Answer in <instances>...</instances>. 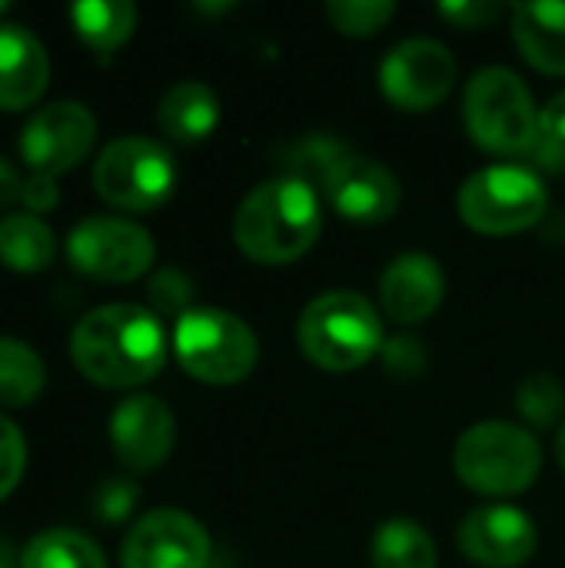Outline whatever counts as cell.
Returning <instances> with one entry per match:
<instances>
[{"label": "cell", "instance_id": "24", "mask_svg": "<svg viewBox=\"0 0 565 568\" xmlns=\"http://www.w3.org/2000/svg\"><path fill=\"white\" fill-rule=\"evenodd\" d=\"M43 389V363L40 356L10 336H0V406L17 409L40 396Z\"/></svg>", "mask_w": 565, "mask_h": 568}, {"label": "cell", "instance_id": "23", "mask_svg": "<svg viewBox=\"0 0 565 568\" xmlns=\"http://www.w3.org/2000/svg\"><path fill=\"white\" fill-rule=\"evenodd\" d=\"M20 568H107V559L93 539L77 529H47L27 542Z\"/></svg>", "mask_w": 565, "mask_h": 568}, {"label": "cell", "instance_id": "28", "mask_svg": "<svg viewBox=\"0 0 565 568\" xmlns=\"http://www.w3.org/2000/svg\"><path fill=\"white\" fill-rule=\"evenodd\" d=\"M23 466H27V443L20 429L0 416V503L17 489Z\"/></svg>", "mask_w": 565, "mask_h": 568}, {"label": "cell", "instance_id": "21", "mask_svg": "<svg viewBox=\"0 0 565 568\" xmlns=\"http://www.w3.org/2000/svg\"><path fill=\"white\" fill-rule=\"evenodd\" d=\"M70 23L90 50L113 53L130 40L137 27V7L130 0H80L70 7Z\"/></svg>", "mask_w": 565, "mask_h": 568}, {"label": "cell", "instance_id": "32", "mask_svg": "<svg viewBox=\"0 0 565 568\" xmlns=\"http://www.w3.org/2000/svg\"><path fill=\"white\" fill-rule=\"evenodd\" d=\"M20 203H23L33 216L53 210V206H57V183H53V176L30 173V176L23 180V196H20Z\"/></svg>", "mask_w": 565, "mask_h": 568}, {"label": "cell", "instance_id": "29", "mask_svg": "<svg viewBox=\"0 0 565 568\" xmlns=\"http://www.w3.org/2000/svg\"><path fill=\"white\" fill-rule=\"evenodd\" d=\"M140 499V486L130 483V479H107L97 496H93V513L103 519V523H120L133 513Z\"/></svg>", "mask_w": 565, "mask_h": 568}, {"label": "cell", "instance_id": "2", "mask_svg": "<svg viewBox=\"0 0 565 568\" xmlns=\"http://www.w3.org/2000/svg\"><path fill=\"white\" fill-rule=\"evenodd\" d=\"M323 230L320 196L310 183L276 176L256 183L236 206L233 240L236 246L266 266L300 260Z\"/></svg>", "mask_w": 565, "mask_h": 568}, {"label": "cell", "instance_id": "17", "mask_svg": "<svg viewBox=\"0 0 565 568\" xmlns=\"http://www.w3.org/2000/svg\"><path fill=\"white\" fill-rule=\"evenodd\" d=\"M50 77L43 43L17 23H0V110L33 106Z\"/></svg>", "mask_w": 565, "mask_h": 568}, {"label": "cell", "instance_id": "13", "mask_svg": "<svg viewBox=\"0 0 565 568\" xmlns=\"http://www.w3.org/2000/svg\"><path fill=\"white\" fill-rule=\"evenodd\" d=\"M460 549L473 566L483 568H519L526 566L539 546L536 523L509 506V503H486L476 506L460 523Z\"/></svg>", "mask_w": 565, "mask_h": 568}, {"label": "cell", "instance_id": "37", "mask_svg": "<svg viewBox=\"0 0 565 568\" xmlns=\"http://www.w3.org/2000/svg\"><path fill=\"white\" fill-rule=\"evenodd\" d=\"M3 10H7V3H0V13H3Z\"/></svg>", "mask_w": 565, "mask_h": 568}, {"label": "cell", "instance_id": "31", "mask_svg": "<svg viewBox=\"0 0 565 568\" xmlns=\"http://www.w3.org/2000/svg\"><path fill=\"white\" fill-rule=\"evenodd\" d=\"M539 143L565 153V90L539 110Z\"/></svg>", "mask_w": 565, "mask_h": 568}, {"label": "cell", "instance_id": "15", "mask_svg": "<svg viewBox=\"0 0 565 568\" xmlns=\"http://www.w3.org/2000/svg\"><path fill=\"white\" fill-rule=\"evenodd\" d=\"M110 443L117 459L133 469L147 473L167 463L176 443V419L170 406L157 396H130L113 409L110 419Z\"/></svg>", "mask_w": 565, "mask_h": 568}, {"label": "cell", "instance_id": "27", "mask_svg": "<svg viewBox=\"0 0 565 568\" xmlns=\"http://www.w3.org/2000/svg\"><path fill=\"white\" fill-rule=\"evenodd\" d=\"M190 293H193V283L186 280V273H180L173 266L160 270L150 280V303L157 306V313H167V316H176L180 320L186 313Z\"/></svg>", "mask_w": 565, "mask_h": 568}, {"label": "cell", "instance_id": "16", "mask_svg": "<svg viewBox=\"0 0 565 568\" xmlns=\"http://www.w3.org/2000/svg\"><path fill=\"white\" fill-rule=\"evenodd\" d=\"M446 293L443 266L430 253H400L380 276V303L396 323H423L430 320Z\"/></svg>", "mask_w": 565, "mask_h": 568}, {"label": "cell", "instance_id": "25", "mask_svg": "<svg viewBox=\"0 0 565 568\" xmlns=\"http://www.w3.org/2000/svg\"><path fill=\"white\" fill-rule=\"evenodd\" d=\"M396 13L393 0H330L326 17L333 20L336 30L353 33V37H370L383 30Z\"/></svg>", "mask_w": 565, "mask_h": 568}, {"label": "cell", "instance_id": "6", "mask_svg": "<svg viewBox=\"0 0 565 568\" xmlns=\"http://www.w3.org/2000/svg\"><path fill=\"white\" fill-rule=\"evenodd\" d=\"M549 206V190L536 170L516 163H496L476 170L456 196V210L466 226L486 236H509L536 226Z\"/></svg>", "mask_w": 565, "mask_h": 568}, {"label": "cell", "instance_id": "22", "mask_svg": "<svg viewBox=\"0 0 565 568\" xmlns=\"http://www.w3.org/2000/svg\"><path fill=\"white\" fill-rule=\"evenodd\" d=\"M373 568H436V542L416 519H386L370 542Z\"/></svg>", "mask_w": 565, "mask_h": 568}, {"label": "cell", "instance_id": "14", "mask_svg": "<svg viewBox=\"0 0 565 568\" xmlns=\"http://www.w3.org/2000/svg\"><path fill=\"white\" fill-rule=\"evenodd\" d=\"M326 203L353 223H383L400 210L403 190L390 166L363 153H343L323 176Z\"/></svg>", "mask_w": 565, "mask_h": 568}, {"label": "cell", "instance_id": "3", "mask_svg": "<svg viewBox=\"0 0 565 568\" xmlns=\"http://www.w3.org/2000/svg\"><path fill=\"white\" fill-rule=\"evenodd\" d=\"M296 343L310 363L326 373H350L370 363L383 346L376 306L356 290L320 293L296 320Z\"/></svg>", "mask_w": 565, "mask_h": 568}, {"label": "cell", "instance_id": "4", "mask_svg": "<svg viewBox=\"0 0 565 568\" xmlns=\"http://www.w3.org/2000/svg\"><path fill=\"white\" fill-rule=\"evenodd\" d=\"M453 469L483 496H516L536 483L543 449L533 429L506 419H483L456 439Z\"/></svg>", "mask_w": 565, "mask_h": 568}, {"label": "cell", "instance_id": "5", "mask_svg": "<svg viewBox=\"0 0 565 568\" xmlns=\"http://www.w3.org/2000/svg\"><path fill=\"white\" fill-rule=\"evenodd\" d=\"M463 120L470 136L503 156H526L539 140V110L526 80L509 67H483L463 93Z\"/></svg>", "mask_w": 565, "mask_h": 568}, {"label": "cell", "instance_id": "8", "mask_svg": "<svg viewBox=\"0 0 565 568\" xmlns=\"http://www.w3.org/2000/svg\"><path fill=\"white\" fill-rule=\"evenodd\" d=\"M93 186L117 210H157L176 186L173 153L150 136H120L100 150L93 163Z\"/></svg>", "mask_w": 565, "mask_h": 568}, {"label": "cell", "instance_id": "20", "mask_svg": "<svg viewBox=\"0 0 565 568\" xmlns=\"http://www.w3.org/2000/svg\"><path fill=\"white\" fill-rule=\"evenodd\" d=\"M53 230L33 213H10L0 220V263L13 273H40L53 263Z\"/></svg>", "mask_w": 565, "mask_h": 568}, {"label": "cell", "instance_id": "35", "mask_svg": "<svg viewBox=\"0 0 565 568\" xmlns=\"http://www.w3.org/2000/svg\"><path fill=\"white\" fill-rule=\"evenodd\" d=\"M0 568H20V556L13 552L7 539H0Z\"/></svg>", "mask_w": 565, "mask_h": 568}, {"label": "cell", "instance_id": "34", "mask_svg": "<svg viewBox=\"0 0 565 568\" xmlns=\"http://www.w3.org/2000/svg\"><path fill=\"white\" fill-rule=\"evenodd\" d=\"M23 180H27V176H20L17 166H13L10 160L0 156V210L20 203V196H23Z\"/></svg>", "mask_w": 565, "mask_h": 568}, {"label": "cell", "instance_id": "19", "mask_svg": "<svg viewBox=\"0 0 565 568\" xmlns=\"http://www.w3.org/2000/svg\"><path fill=\"white\" fill-rule=\"evenodd\" d=\"M157 120L170 140L200 143L220 123V97L203 80H180L163 93Z\"/></svg>", "mask_w": 565, "mask_h": 568}, {"label": "cell", "instance_id": "12", "mask_svg": "<svg viewBox=\"0 0 565 568\" xmlns=\"http://www.w3.org/2000/svg\"><path fill=\"white\" fill-rule=\"evenodd\" d=\"M210 536L180 509H153L137 519L120 549V568H206Z\"/></svg>", "mask_w": 565, "mask_h": 568}, {"label": "cell", "instance_id": "18", "mask_svg": "<svg viewBox=\"0 0 565 568\" xmlns=\"http://www.w3.org/2000/svg\"><path fill=\"white\" fill-rule=\"evenodd\" d=\"M513 40L536 70L565 73V0L516 3Z\"/></svg>", "mask_w": 565, "mask_h": 568}, {"label": "cell", "instance_id": "1", "mask_svg": "<svg viewBox=\"0 0 565 568\" xmlns=\"http://www.w3.org/2000/svg\"><path fill=\"white\" fill-rule=\"evenodd\" d=\"M73 366L97 386L133 389L167 363V333L157 313L137 303L90 310L70 333Z\"/></svg>", "mask_w": 565, "mask_h": 568}, {"label": "cell", "instance_id": "9", "mask_svg": "<svg viewBox=\"0 0 565 568\" xmlns=\"http://www.w3.org/2000/svg\"><path fill=\"white\" fill-rule=\"evenodd\" d=\"M67 256L77 273L100 283H130L153 266L157 246L150 230L123 216H90L73 226Z\"/></svg>", "mask_w": 565, "mask_h": 568}, {"label": "cell", "instance_id": "10", "mask_svg": "<svg viewBox=\"0 0 565 568\" xmlns=\"http://www.w3.org/2000/svg\"><path fill=\"white\" fill-rule=\"evenodd\" d=\"M456 57L433 37H410L396 43L380 63V90L400 110H430L456 87Z\"/></svg>", "mask_w": 565, "mask_h": 568}, {"label": "cell", "instance_id": "26", "mask_svg": "<svg viewBox=\"0 0 565 568\" xmlns=\"http://www.w3.org/2000/svg\"><path fill=\"white\" fill-rule=\"evenodd\" d=\"M563 386L549 373H536L519 386V413L533 426H553L563 413Z\"/></svg>", "mask_w": 565, "mask_h": 568}, {"label": "cell", "instance_id": "11", "mask_svg": "<svg viewBox=\"0 0 565 568\" xmlns=\"http://www.w3.org/2000/svg\"><path fill=\"white\" fill-rule=\"evenodd\" d=\"M97 140V120L80 100H57L40 106L23 133H20V156L27 160L30 173L60 176L73 170Z\"/></svg>", "mask_w": 565, "mask_h": 568}, {"label": "cell", "instance_id": "7", "mask_svg": "<svg viewBox=\"0 0 565 568\" xmlns=\"http://www.w3.org/2000/svg\"><path fill=\"white\" fill-rule=\"evenodd\" d=\"M173 349L180 366L193 379L213 386H230L246 379L260 356L253 329L236 313L213 310V306L186 310L176 320Z\"/></svg>", "mask_w": 565, "mask_h": 568}, {"label": "cell", "instance_id": "30", "mask_svg": "<svg viewBox=\"0 0 565 568\" xmlns=\"http://www.w3.org/2000/svg\"><path fill=\"white\" fill-rule=\"evenodd\" d=\"M440 10H443V17H450L460 27H483L500 13V3L496 0H456V3L446 0Z\"/></svg>", "mask_w": 565, "mask_h": 568}, {"label": "cell", "instance_id": "36", "mask_svg": "<svg viewBox=\"0 0 565 568\" xmlns=\"http://www.w3.org/2000/svg\"><path fill=\"white\" fill-rule=\"evenodd\" d=\"M556 459H559V466L565 469V423L563 429H559V436H556Z\"/></svg>", "mask_w": 565, "mask_h": 568}, {"label": "cell", "instance_id": "33", "mask_svg": "<svg viewBox=\"0 0 565 568\" xmlns=\"http://www.w3.org/2000/svg\"><path fill=\"white\" fill-rule=\"evenodd\" d=\"M386 363H390V369H396V363H403V373L413 376V373L423 369L426 356H423V349H420L416 339H396V343H390V349H386Z\"/></svg>", "mask_w": 565, "mask_h": 568}]
</instances>
